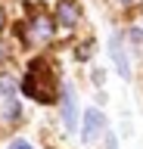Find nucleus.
I'll list each match as a JSON object with an SVG mask.
<instances>
[{
    "mask_svg": "<svg viewBox=\"0 0 143 149\" xmlns=\"http://www.w3.org/2000/svg\"><path fill=\"white\" fill-rule=\"evenodd\" d=\"M22 90L34 102H53V96H56V74H53L47 59H31L28 62V74L22 81Z\"/></svg>",
    "mask_w": 143,
    "mask_h": 149,
    "instance_id": "nucleus-1",
    "label": "nucleus"
},
{
    "mask_svg": "<svg viewBox=\"0 0 143 149\" xmlns=\"http://www.w3.org/2000/svg\"><path fill=\"white\" fill-rule=\"evenodd\" d=\"M103 127H106L103 112H100V109H87V112H84V127H81V143L90 146V143L103 134Z\"/></svg>",
    "mask_w": 143,
    "mask_h": 149,
    "instance_id": "nucleus-2",
    "label": "nucleus"
},
{
    "mask_svg": "<svg viewBox=\"0 0 143 149\" xmlns=\"http://www.w3.org/2000/svg\"><path fill=\"white\" fill-rule=\"evenodd\" d=\"M109 53H112V62H115V68H118V74H121V78H131V62H128V53H124L118 34L109 37Z\"/></svg>",
    "mask_w": 143,
    "mask_h": 149,
    "instance_id": "nucleus-3",
    "label": "nucleus"
},
{
    "mask_svg": "<svg viewBox=\"0 0 143 149\" xmlns=\"http://www.w3.org/2000/svg\"><path fill=\"white\" fill-rule=\"evenodd\" d=\"M62 118H66L68 130H78V100H75V90L68 84H66V90H62Z\"/></svg>",
    "mask_w": 143,
    "mask_h": 149,
    "instance_id": "nucleus-4",
    "label": "nucleus"
},
{
    "mask_svg": "<svg viewBox=\"0 0 143 149\" xmlns=\"http://www.w3.org/2000/svg\"><path fill=\"white\" fill-rule=\"evenodd\" d=\"M56 25H62V28L78 25V6L72 0H59L56 3Z\"/></svg>",
    "mask_w": 143,
    "mask_h": 149,
    "instance_id": "nucleus-5",
    "label": "nucleus"
},
{
    "mask_svg": "<svg viewBox=\"0 0 143 149\" xmlns=\"http://www.w3.org/2000/svg\"><path fill=\"white\" fill-rule=\"evenodd\" d=\"M31 25H34V34H38L40 40H47V37L53 34V22H50L47 16H40V19H34V22H31Z\"/></svg>",
    "mask_w": 143,
    "mask_h": 149,
    "instance_id": "nucleus-6",
    "label": "nucleus"
},
{
    "mask_svg": "<svg viewBox=\"0 0 143 149\" xmlns=\"http://www.w3.org/2000/svg\"><path fill=\"white\" fill-rule=\"evenodd\" d=\"M3 115H6L10 121H16V118H19V102L13 100V96H6V106H3Z\"/></svg>",
    "mask_w": 143,
    "mask_h": 149,
    "instance_id": "nucleus-7",
    "label": "nucleus"
},
{
    "mask_svg": "<svg viewBox=\"0 0 143 149\" xmlns=\"http://www.w3.org/2000/svg\"><path fill=\"white\" fill-rule=\"evenodd\" d=\"M0 93H3V96H13V93H16V81L6 78V74H0Z\"/></svg>",
    "mask_w": 143,
    "mask_h": 149,
    "instance_id": "nucleus-8",
    "label": "nucleus"
},
{
    "mask_svg": "<svg viewBox=\"0 0 143 149\" xmlns=\"http://www.w3.org/2000/svg\"><path fill=\"white\" fill-rule=\"evenodd\" d=\"M10 149H31V143H28V140H13Z\"/></svg>",
    "mask_w": 143,
    "mask_h": 149,
    "instance_id": "nucleus-9",
    "label": "nucleus"
},
{
    "mask_svg": "<svg viewBox=\"0 0 143 149\" xmlns=\"http://www.w3.org/2000/svg\"><path fill=\"white\" fill-rule=\"evenodd\" d=\"M106 149H115V137H112V134L106 137Z\"/></svg>",
    "mask_w": 143,
    "mask_h": 149,
    "instance_id": "nucleus-10",
    "label": "nucleus"
},
{
    "mask_svg": "<svg viewBox=\"0 0 143 149\" xmlns=\"http://www.w3.org/2000/svg\"><path fill=\"white\" fill-rule=\"evenodd\" d=\"M3 22H6V16H3V9H0V28H3Z\"/></svg>",
    "mask_w": 143,
    "mask_h": 149,
    "instance_id": "nucleus-11",
    "label": "nucleus"
},
{
    "mask_svg": "<svg viewBox=\"0 0 143 149\" xmlns=\"http://www.w3.org/2000/svg\"><path fill=\"white\" fill-rule=\"evenodd\" d=\"M121 3H134V0H121Z\"/></svg>",
    "mask_w": 143,
    "mask_h": 149,
    "instance_id": "nucleus-12",
    "label": "nucleus"
}]
</instances>
